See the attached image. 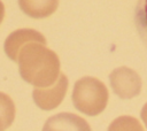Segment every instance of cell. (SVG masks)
I'll return each instance as SVG.
<instances>
[{"mask_svg":"<svg viewBox=\"0 0 147 131\" xmlns=\"http://www.w3.org/2000/svg\"><path fill=\"white\" fill-rule=\"evenodd\" d=\"M68 79L65 75L60 74L54 87L49 88H36L33 91V100L39 106V108L45 110H51L55 108L62 100L67 92Z\"/></svg>","mask_w":147,"mask_h":131,"instance_id":"4","label":"cell"},{"mask_svg":"<svg viewBox=\"0 0 147 131\" xmlns=\"http://www.w3.org/2000/svg\"><path fill=\"white\" fill-rule=\"evenodd\" d=\"M74 125L76 128V130H84L82 126L85 128V130H90L88 124L80 117L76 116L75 114H67V113H62V114H57L52 118H48V121L46 122L44 129L45 130H57V129H72Z\"/></svg>","mask_w":147,"mask_h":131,"instance_id":"7","label":"cell"},{"mask_svg":"<svg viewBox=\"0 0 147 131\" xmlns=\"http://www.w3.org/2000/svg\"><path fill=\"white\" fill-rule=\"evenodd\" d=\"M15 103L11 100V98L0 92V130H6L11 125L15 118Z\"/></svg>","mask_w":147,"mask_h":131,"instance_id":"9","label":"cell"},{"mask_svg":"<svg viewBox=\"0 0 147 131\" xmlns=\"http://www.w3.org/2000/svg\"><path fill=\"white\" fill-rule=\"evenodd\" d=\"M30 40L34 43H41L42 45L46 44L45 38L37 31L31 30V29H21L15 32H13L6 40L5 43V51L6 54L15 62H17V55H18V49L21 44H26Z\"/></svg>","mask_w":147,"mask_h":131,"instance_id":"5","label":"cell"},{"mask_svg":"<svg viewBox=\"0 0 147 131\" xmlns=\"http://www.w3.org/2000/svg\"><path fill=\"white\" fill-rule=\"evenodd\" d=\"M140 116H141V118H142V121H144L145 125L147 126V103H146V105L142 107L141 113H140Z\"/></svg>","mask_w":147,"mask_h":131,"instance_id":"10","label":"cell"},{"mask_svg":"<svg viewBox=\"0 0 147 131\" xmlns=\"http://www.w3.org/2000/svg\"><path fill=\"white\" fill-rule=\"evenodd\" d=\"M108 90L98 78L83 77L75 83L72 103L76 109L87 116H96L105 110L108 103Z\"/></svg>","mask_w":147,"mask_h":131,"instance_id":"1","label":"cell"},{"mask_svg":"<svg viewBox=\"0 0 147 131\" xmlns=\"http://www.w3.org/2000/svg\"><path fill=\"white\" fill-rule=\"evenodd\" d=\"M59 1L60 0H18V6L29 17L45 18L57 9Z\"/></svg>","mask_w":147,"mask_h":131,"instance_id":"6","label":"cell"},{"mask_svg":"<svg viewBox=\"0 0 147 131\" xmlns=\"http://www.w3.org/2000/svg\"><path fill=\"white\" fill-rule=\"evenodd\" d=\"M133 20L138 36L147 48V0H138Z\"/></svg>","mask_w":147,"mask_h":131,"instance_id":"8","label":"cell"},{"mask_svg":"<svg viewBox=\"0 0 147 131\" xmlns=\"http://www.w3.org/2000/svg\"><path fill=\"white\" fill-rule=\"evenodd\" d=\"M110 85L115 94L121 99H132L141 91V78L132 69L119 67L109 76Z\"/></svg>","mask_w":147,"mask_h":131,"instance_id":"3","label":"cell"},{"mask_svg":"<svg viewBox=\"0 0 147 131\" xmlns=\"http://www.w3.org/2000/svg\"><path fill=\"white\" fill-rule=\"evenodd\" d=\"M3 15H5V9H3V5H2V2L0 1V23H1L2 18H3Z\"/></svg>","mask_w":147,"mask_h":131,"instance_id":"11","label":"cell"},{"mask_svg":"<svg viewBox=\"0 0 147 131\" xmlns=\"http://www.w3.org/2000/svg\"><path fill=\"white\" fill-rule=\"evenodd\" d=\"M20 66L24 64H36L38 68L33 72L29 83L36 86H47L54 82L41 70L45 69L55 76H59V59L53 51L41 47L37 44H29L24 46L21 51V57L17 59Z\"/></svg>","mask_w":147,"mask_h":131,"instance_id":"2","label":"cell"}]
</instances>
